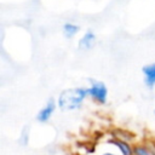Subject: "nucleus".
<instances>
[{
	"mask_svg": "<svg viewBox=\"0 0 155 155\" xmlns=\"http://www.w3.org/2000/svg\"><path fill=\"white\" fill-rule=\"evenodd\" d=\"M87 97L86 87H70L59 93L57 105L62 111H74L82 107Z\"/></svg>",
	"mask_w": 155,
	"mask_h": 155,
	"instance_id": "nucleus-1",
	"label": "nucleus"
},
{
	"mask_svg": "<svg viewBox=\"0 0 155 155\" xmlns=\"http://www.w3.org/2000/svg\"><path fill=\"white\" fill-rule=\"evenodd\" d=\"M88 98L97 104H105L108 99V87L99 80H90V85L86 87Z\"/></svg>",
	"mask_w": 155,
	"mask_h": 155,
	"instance_id": "nucleus-2",
	"label": "nucleus"
},
{
	"mask_svg": "<svg viewBox=\"0 0 155 155\" xmlns=\"http://www.w3.org/2000/svg\"><path fill=\"white\" fill-rule=\"evenodd\" d=\"M56 108H57V102L53 99V98H50L45 105L38 111L36 114V121L41 122V124H46L51 120L53 113L56 111Z\"/></svg>",
	"mask_w": 155,
	"mask_h": 155,
	"instance_id": "nucleus-3",
	"label": "nucleus"
},
{
	"mask_svg": "<svg viewBox=\"0 0 155 155\" xmlns=\"http://www.w3.org/2000/svg\"><path fill=\"white\" fill-rule=\"evenodd\" d=\"M133 155H155V140L144 139L134 143Z\"/></svg>",
	"mask_w": 155,
	"mask_h": 155,
	"instance_id": "nucleus-4",
	"label": "nucleus"
},
{
	"mask_svg": "<svg viewBox=\"0 0 155 155\" xmlns=\"http://www.w3.org/2000/svg\"><path fill=\"white\" fill-rule=\"evenodd\" d=\"M108 143L110 145H113L114 148H116L119 150L120 155H133V144L122 139H119L116 137H111Z\"/></svg>",
	"mask_w": 155,
	"mask_h": 155,
	"instance_id": "nucleus-5",
	"label": "nucleus"
},
{
	"mask_svg": "<svg viewBox=\"0 0 155 155\" xmlns=\"http://www.w3.org/2000/svg\"><path fill=\"white\" fill-rule=\"evenodd\" d=\"M96 40H97L96 34H94L92 30H86V31L82 34V36L79 39L78 46H79L80 50H85V51H86V50H91V48L94 46Z\"/></svg>",
	"mask_w": 155,
	"mask_h": 155,
	"instance_id": "nucleus-6",
	"label": "nucleus"
},
{
	"mask_svg": "<svg viewBox=\"0 0 155 155\" xmlns=\"http://www.w3.org/2000/svg\"><path fill=\"white\" fill-rule=\"evenodd\" d=\"M142 73L144 76V84L149 88H153L155 86V62L144 65L142 68Z\"/></svg>",
	"mask_w": 155,
	"mask_h": 155,
	"instance_id": "nucleus-7",
	"label": "nucleus"
},
{
	"mask_svg": "<svg viewBox=\"0 0 155 155\" xmlns=\"http://www.w3.org/2000/svg\"><path fill=\"white\" fill-rule=\"evenodd\" d=\"M79 30H80V27L78 24H75V23H71V22H67L62 27V33L67 39L74 38L79 33Z\"/></svg>",
	"mask_w": 155,
	"mask_h": 155,
	"instance_id": "nucleus-8",
	"label": "nucleus"
},
{
	"mask_svg": "<svg viewBox=\"0 0 155 155\" xmlns=\"http://www.w3.org/2000/svg\"><path fill=\"white\" fill-rule=\"evenodd\" d=\"M102 155H120V154H116V153H111V151H105V153H103Z\"/></svg>",
	"mask_w": 155,
	"mask_h": 155,
	"instance_id": "nucleus-9",
	"label": "nucleus"
}]
</instances>
